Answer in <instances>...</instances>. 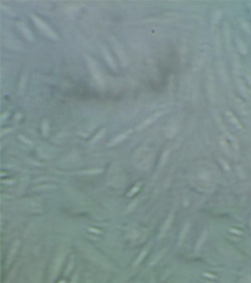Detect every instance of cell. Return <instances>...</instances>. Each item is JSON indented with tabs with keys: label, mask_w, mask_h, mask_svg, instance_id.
I'll return each mask as SVG.
<instances>
[{
	"label": "cell",
	"mask_w": 251,
	"mask_h": 283,
	"mask_svg": "<svg viewBox=\"0 0 251 283\" xmlns=\"http://www.w3.org/2000/svg\"><path fill=\"white\" fill-rule=\"evenodd\" d=\"M172 220V216L171 215V216H170V217H169V218H168V220H167V222L165 223L164 226L163 228H162V229H161V232H160V236H161V235H163V234H164L166 232H167V229H168V228L170 227V224H171Z\"/></svg>",
	"instance_id": "6da1fadb"
},
{
	"label": "cell",
	"mask_w": 251,
	"mask_h": 283,
	"mask_svg": "<svg viewBox=\"0 0 251 283\" xmlns=\"http://www.w3.org/2000/svg\"><path fill=\"white\" fill-rule=\"evenodd\" d=\"M205 237H206V234H202V237H200V240H199V242L197 243V250H198L199 249H200V247H201V246H202V243H203V241L205 240Z\"/></svg>",
	"instance_id": "3957f363"
},
{
	"label": "cell",
	"mask_w": 251,
	"mask_h": 283,
	"mask_svg": "<svg viewBox=\"0 0 251 283\" xmlns=\"http://www.w3.org/2000/svg\"><path fill=\"white\" fill-rule=\"evenodd\" d=\"M145 253H146V252H142L141 254H140V256L138 257V259H137V260L135 262V265H138V263H139L140 262H141L142 259H143L144 257H145V254H145Z\"/></svg>",
	"instance_id": "277c9868"
},
{
	"label": "cell",
	"mask_w": 251,
	"mask_h": 283,
	"mask_svg": "<svg viewBox=\"0 0 251 283\" xmlns=\"http://www.w3.org/2000/svg\"><path fill=\"white\" fill-rule=\"evenodd\" d=\"M16 247L13 248L12 250H11V253H10V255H9V257H8V260H9V261H10V260H11V259H13V255H14V254H13V252H16Z\"/></svg>",
	"instance_id": "5b68a950"
},
{
	"label": "cell",
	"mask_w": 251,
	"mask_h": 283,
	"mask_svg": "<svg viewBox=\"0 0 251 283\" xmlns=\"http://www.w3.org/2000/svg\"><path fill=\"white\" fill-rule=\"evenodd\" d=\"M189 227V224H186V225L185 227H184L183 229V231H182V232H181V233H180V240H179V243H181L182 241H183V240H184V237H185L186 234L187 232H188Z\"/></svg>",
	"instance_id": "7a4b0ae2"
}]
</instances>
